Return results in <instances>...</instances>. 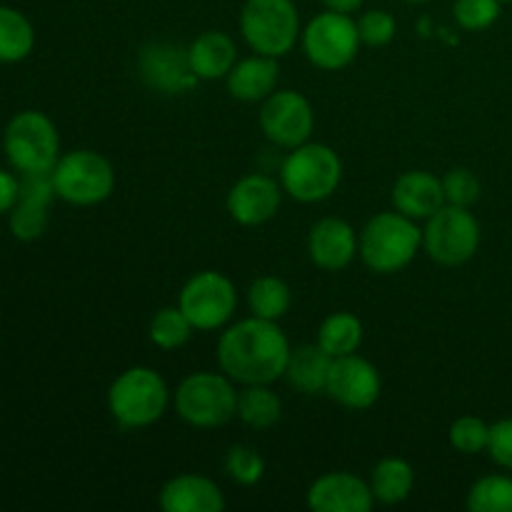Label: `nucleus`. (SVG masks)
Wrapping results in <instances>:
<instances>
[{
    "instance_id": "7ed1b4c3",
    "label": "nucleus",
    "mask_w": 512,
    "mask_h": 512,
    "mask_svg": "<svg viewBox=\"0 0 512 512\" xmlns=\"http://www.w3.org/2000/svg\"><path fill=\"white\" fill-rule=\"evenodd\" d=\"M170 390L163 375L145 365L120 373L108 388V413L123 428H150L165 415Z\"/></svg>"
},
{
    "instance_id": "58836bf2",
    "label": "nucleus",
    "mask_w": 512,
    "mask_h": 512,
    "mask_svg": "<svg viewBox=\"0 0 512 512\" xmlns=\"http://www.w3.org/2000/svg\"><path fill=\"white\" fill-rule=\"evenodd\" d=\"M403 3H430V0H403Z\"/></svg>"
},
{
    "instance_id": "2f4dec72",
    "label": "nucleus",
    "mask_w": 512,
    "mask_h": 512,
    "mask_svg": "<svg viewBox=\"0 0 512 512\" xmlns=\"http://www.w3.org/2000/svg\"><path fill=\"white\" fill-rule=\"evenodd\" d=\"M448 440L458 453L478 455L488 450L490 425L485 420L475 418V415H463V418H458L450 425Z\"/></svg>"
},
{
    "instance_id": "1a4fd4ad",
    "label": "nucleus",
    "mask_w": 512,
    "mask_h": 512,
    "mask_svg": "<svg viewBox=\"0 0 512 512\" xmlns=\"http://www.w3.org/2000/svg\"><path fill=\"white\" fill-rule=\"evenodd\" d=\"M480 248V223L470 208L445 203L425 220L423 250L433 263L458 268L475 258Z\"/></svg>"
},
{
    "instance_id": "f704fd0d",
    "label": "nucleus",
    "mask_w": 512,
    "mask_h": 512,
    "mask_svg": "<svg viewBox=\"0 0 512 512\" xmlns=\"http://www.w3.org/2000/svg\"><path fill=\"white\" fill-rule=\"evenodd\" d=\"M443 190H445V203L460 205V208H470L480 200V180L473 170L468 168H453L450 173H445L443 178Z\"/></svg>"
},
{
    "instance_id": "c9c22d12",
    "label": "nucleus",
    "mask_w": 512,
    "mask_h": 512,
    "mask_svg": "<svg viewBox=\"0 0 512 512\" xmlns=\"http://www.w3.org/2000/svg\"><path fill=\"white\" fill-rule=\"evenodd\" d=\"M488 455L500 468L512 470V418L498 420L495 425H490Z\"/></svg>"
},
{
    "instance_id": "f257e3e1",
    "label": "nucleus",
    "mask_w": 512,
    "mask_h": 512,
    "mask_svg": "<svg viewBox=\"0 0 512 512\" xmlns=\"http://www.w3.org/2000/svg\"><path fill=\"white\" fill-rule=\"evenodd\" d=\"M290 340L275 320H238L223 330L218 340V365L230 380L240 385H273L285 378L290 358Z\"/></svg>"
},
{
    "instance_id": "ea45409f",
    "label": "nucleus",
    "mask_w": 512,
    "mask_h": 512,
    "mask_svg": "<svg viewBox=\"0 0 512 512\" xmlns=\"http://www.w3.org/2000/svg\"><path fill=\"white\" fill-rule=\"evenodd\" d=\"M500 3H512V0H500Z\"/></svg>"
},
{
    "instance_id": "cd10ccee",
    "label": "nucleus",
    "mask_w": 512,
    "mask_h": 512,
    "mask_svg": "<svg viewBox=\"0 0 512 512\" xmlns=\"http://www.w3.org/2000/svg\"><path fill=\"white\" fill-rule=\"evenodd\" d=\"M293 305V293H290L288 283L275 275H263V278H255L248 288V308L250 315L263 320H275L285 318Z\"/></svg>"
},
{
    "instance_id": "6ab92c4d",
    "label": "nucleus",
    "mask_w": 512,
    "mask_h": 512,
    "mask_svg": "<svg viewBox=\"0 0 512 512\" xmlns=\"http://www.w3.org/2000/svg\"><path fill=\"white\" fill-rule=\"evenodd\" d=\"M158 503L165 512H223L225 495L215 480L198 473H183L160 488Z\"/></svg>"
},
{
    "instance_id": "4be33fe9",
    "label": "nucleus",
    "mask_w": 512,
    "mask_h": 512,
    "mask_svg": "<svg viewBox=\"0 0 512 512\" xmlns=\"http://www.w3.org/2000/svg\"><path fill=\"white\" fill-rule=\"evenodd\" d=\"M188 63L198 80L228 78L233 65L238 63L235 40L223 30H205L188 45Z\"/></svg>"
},
{
    "instance_id": "4c0bfd02",
    "label": "nucleus",
    "mask_w": 512,
    "mask_h": 512,
    "mask_svg": "<svg viewBox=\"0 0 512 512\" xmlns=\"http://www.w3.org/2000/svg\"><path fill=\"white\" fill-rule=\"evenodd\" d=\"M325 5V10H335V13H348L353 15L355 10L363 8L365 0H320Z\"/></svg>"
},
{
    "instance_id": "f3484780",
    "label": "nucleus",
    "mask_w": 512,
    "mask_h": 512,
    "mask_svg": "<svg viewBox=\"0 0 512 512\" xmlns=\"http://www.w3.org/2000/svg\"><path fill=\"white\" fill-rule=\"evenodd\" d=\"M308 255L313 265L328 273L345 270L358 255V233L343 218H323L310 228Z\"/></svg>"
},
{
    "instance_id": "6e6552de",
    "label": "nucleus",
    "mask_w": 512,
    "mask_h": 512,
    "mask_svg": "<svg viewBox=\"0 0 512 512\" xmlns=\"http://www.w3.org/2000/svg\"><path fill=\"white\" fill-rule=\"evenodd\" d=\"M55 195L78 208H90L108 200L115 190V170L98 150H70L60 155L53 173Z\"/></svg>"
},
{
    "instance_id": "bb28decb",
    "label": "nucleus",
    "mask_w": 512,
    "mask_h": 512,
    "mask_svg": "<svg viewBox=\"0 0 512 512\" xmlns=\"http://www.w3.org/2000/svg\"><path fill=\"white\" fill-rule=\"evenodd\" d=\"M35 48V28L20 10L0 5V63H20Z\"/></svg>"
},
{
    "instance_id": "20e7f679",
    "label": "nucleus",
    "mask_w": 512,
    "mask_h": 512,
    "mask_svg": "<svg viewBox=\"0 0 512 512\" xmlns=\"http://www.w3.org/2000/svg\"><path fill=\"white\" fill-rule=\"evenodd\" d=\"M343 180V160L330 145L303 143L285 155L280 165V185L298 203H323Z\"/></svg>"
},
{
    "instance_id": "a878e982",
    "label": "nucleus",
    "mask_w": 512,
    "mask_h": 512,
    "mask_svg": "<svg viewBox=\"0 0 512 512\" xmlns=\"http://www.w3.org/2000/svg\"><path fill=\"white\" fill-rule=\"evenodd\" d=\"M283 415V400L270 385H243L238 390V415L248 428L268 430Z\"/></svg>"
},
{
    "instance_id": "5701e85b",
    "label": "nucleus",
    "mask_w": 512,
    "mask_h": 512,
    "mask_svg": "<svg viewBox=\"0 0 512 512\" xmlns=\"http://www.w3.org/2000/svg\"><path fill=\"white\" fill-rule=\"evenodd\" d=\"M330 365H333V358L318 343L298 345V348L290 350L285 380L290 383V388L303 395L325 393Z\"/></svg>"
},
{
    "instance_id": "a211bd4d",
    "label": "nucleus",
    "mask_w": 512,
    "mask_h": 512,
    "mask_svg": "<svg viewBox=\"0 0 512 512\" xmlns=\"http://www.w3.org/2000/svg\"><path fill=\"white\" fill-rule=\"evenodd\" d=\"M140 73L145 83L158 93L175 95L193 85L195 73L188 63V48H178L170 43H153L140 50Z\"/></svg>"
},
{
    "instance_id": "9d476101",
    "label": "nucleus",
    "mask_w": 512,
    "mask_h": 512,
    "mask_svg": "<svg viewBox=\"0 0 512 512\" xmlns=\"http://www.w3.org/2000/svg\"><path fill=\"white\" fill-rule=\"evenodd\" d=\"M178 308L188 315L195 330L210 333V330L225 328L233 320L238 310V290L228 275L218 270H203L183 285L178 295Z\"/></svg>"
},
{
    "instance_id": "72a5a7b5",
    "label": "nucleus",
    "mask_w": 512,
    "mask_h": 512,
    "mask_svg": "<svg viewBox=\"0 0 512 512\" xmlns=\"http://www.w3.org/2000/svg\"><path fill=\"white\" fill-rule=\"evenodd\" d=\"M358 33L360 43L370 45V48H383V45L393 43L395 33H398V20L388 10H365L358 18Z\"/></svg>"
},
{
    "instance_id": "aec40b11",
    "label": "nucleus",
    "mask_w": 512,
    "mask_h": 512,
    "mask_svg": "<svg viewBox=\"0 0 512 512\" xmlns=\"http://www.w3.org/2000/svg\"><path fill=\"white\" fill-rule=\"evenodd\" d=\"M445 205L443 178L428 170H408L393 185V208L413 220H428Z\"/></svg>"
},
{
    "instance_id": "b1692460",
    "label": "nucleus",
    "mask_w": 512,
    "mask_h": 512,
    "mask_svg": "<svg viewBox=\"0 0 512 512\" xmlns=\"http://www.w3.org/2000/svg\"><path fill=\"white\" fill-rule=\"evenodd\" d=\"M415 470L403 458H383L370 473V490L375 503L400 505L413 495Z\"/></svg>"
},
{
    "instance_id": "423d86ee",
    "label": "nucleus",
    "mask_w": 512,
    "mask_h": 512,
    "mask_svg": "<svg viewBox=\"0 0 512 512\" xmlns=\"http://www.w3.org/2000/svg\"><path fill=\"white\" fill-rule=\"evenodd\" d=\"M173 403L175 413L193 428H223L238 415V390L235 380H230L223 370L220 373L200 370L178 385Z\"/></svg>"
},
{
    "instance_id": "39448f33",
    "label": "nucleus",
    "mask_w": 512,
    "mask_h": 512,
    "mask_svg": "<svg viewBox=\"0 0 512 512\" xmlns=\"http://www.w3.org/2000/svg\"><path fill=\"white\" fill-rule=\"evenodd\" d=\"M3 150L8 163L23 175L53 173L60 160V135L40 110H23L5 125Z\"/></svg>"
},
{
    "instance_id": "dca6fc26",
    "label": "nucleus",
    "mask_w": 512,
    "mask_h": 512,
    "mask_svg": "<svg viewBox=\"0 0 512 512\" xmlns=\"http://www.w3.org/2000/svg\"><path fill=\"white\" fill-rule=\"evenodd\" d=\"M373 505L370 483L345 470L320 475L308 488V508L313 512H370Z\"/></svg>"
},
{
    "instance_id": "0eeeda50",
    "label": "nucleus",
    "mask_w": 512,
    "mask_h": 512,
    "mask_svg": "<svg viewBox=\"0 0 512 512\" xmlns=\"http://www.w3.org/2000/svg\"><path fill=\"white\" fill-rule=\"evenodd\" d=\"M240 33L253 53L283 58L303 35L298 5L293 0H245Z\"/></svg>"
},
{
    "instance_id": "e433bc0d",
    "label": "nucleus",
    "mask_w": 512,
    "mask_h": 512,
    "mask_svg": "<svg viewBox=\"0 0 512 512\" xmlns=\"http://www.w3.org/2000/svg\"><path fill=\"white\" fill-rule=\"evenodd\" d=\"M18 195H20V180L15 178L13 173L0 168V215L13 210V205L18 203Z\"/></svg>"
},
{
    "instance_id": "9b49d317",
    "label": "nucleus",
    "mask_w": 512,
    "mask_h": 512,
    "mask_svg": "<svg viewBox=\"0 0 512 512\" xmlns=\"http://www.w3.org/2000/svg\"><path fill=\"white\" fill-rule=\"evenodd\" d=\"M305 55L320 70H343L355 60L360 48L358 20L348 13H318L300 35Z\"/></svg>"
},
{
    "instance_id": "2eb2a0df",
    "label": "nucleus",
    "mask_w": 512,
    "mask_h": 512,
    "mask_svg": "<svg viewBox=\"0 0 512 512\" xmlns=\"http://www.w3.org/2000/svg\"><path fill=\"white\" fill-rule=\"evenodd\" d=\"M55 195L50 173L45 175H23L20 180L18 203L8 213L10 233L20 243H33L48 228V208Z\"/></svg>"
},
{
    "instance_id": "ddd939ff",
    "label": "nucleus",
    "mask_w": 512,
    "mask_h": 512,
    "mask_svg": "<svg viewBox=\"0 0 512 512\" xmlns=\"http://www.w3.org/2000/svg\"><path fill=\"white\" fill-rule=\"evenodd\" d=\"M383 378L370 360L360 358L358 353L333 358L328 373L325 395L348 410H368L378 403Z\"/></svg>"
},
{
    "instance_id": "4468645a",
    "label": "nucleus",
    "mask_w": 512,
    "mask_h": 512,
    "mask_svg": "<svg viewBox=\"0 0 512 512\" xmlns=\"http://www.w3.org/2000/svg\"><path fill=\"white\" fill-rule=\"evenodd\" d=\"M283 193V185L270 175L250 173L230 188L225 205H228V213L235 223L255 228V225L268 223L278 215Z\"/></svg>"
},
{
    "instance_id": "7c9ffc66",
    "label": "nucleus",
    "mask_w": 512,
    "mask_h": 512,
    "mask_svg": "<svg viewBox=\"0 0 512 512\" xmlns=\"http://www.w3.org/2000/svg\"><path fill=\"white\" fill-rule=\"evenodd\" d=\"M225 473L233 483L250 488V485H258L263 480L265 460L250 445H233L225 455Z\"/></svg>"
},
{
    "instance_id": "393cba45",
    "label": "nucleus",
    "mask_w": 512,
    "mask_h": 512,
    "mask_svg": "<svg viewBox=\"0 0 512 512\" xmlns=\"http://www.w3.org/2000/svg\"><path fill=\"white\" fill-rule=\"evenodd\" d=\"M315 343L330 355V358H343V355L358 353L363 345V323L358 315L340 310V313H330L328 318L320 323L318 340Z\"/></svg>"
},
{
    "instance_id": "473e14b6",
    "label": "nucleus",
    "mask_w": 512,
    "mask_h": 512,
    "mask_svg": "<svg viewBox=\"0 0 512 512\" xmlns=\"http://www.w3.org/2000/svg\"><path fill=\"white\" fill-rule=\"evenodd\" d=\"M500 13H503L500 0H455L453 5L455 23L470 33L488 30L490 25L498 23Z\"/></svg>"
},
{
    "instance_id": "f8f14e48",
    "label": "nucleus",
    "mask_w": 512,
    "mask_h": 512,
    "mask_svg": "<svg viewBox=\"0 0 512 512\" xmlns=\"http://www.w3.org/2000/svg\"><path fill=\"white\" fill-rule=\"evenodd\" d=\"M260 130L273 145L293 150L308 143L315 128V113L310 100L298 90H275L263 100L258 113Z\"/></svg>"
},
{
    "instance_id": "c756f323",
    "label": "nucleus",
    "mask_w": 512,
    "mask_h": 512,
    "mask_svg": "<svg viewBox=\"0 0 512 512\" xmlns=\"http://www.w3.org/2000/svg\"><path fill=\"white\" fill-rule=\"evenodd\" d=\"M465 505L470 512H512V478L485 475L473 483Z\"/></svg>"
},
{
    "instance_id": "c85d7f7f",
    "label": "nucleus",
    "mask_w": 512,
    "mask_h": 512,
    "mask_svg": "<svg viewBox=\"0 0 512 512\" xmlns=\"http://www.w3.org/2000/svg\"><path fill=\"white\" fill-rule=\"evenodd\" d=\"M193 323L188 320V315L178 308V305H168V308H160L158 313L150 318L148 338L155 348L160 350H178L193 335Z\"/></svg>"
},
{
    "instance_id": "412c9836",
    "label": "nucleus",
    "mask_w": 512,
    "mask_h": 512,
    "mask_svg": "<svg viewBox=\"0 0 512 512\" xmlns=\"http://www.w3.org/2000/svg\"><path fill=\"white\" fill-rule=\"evenodd\" d=\"M278 80V58L255 53L250 58L238 60L233 65V70L228 73V78H225V83H228V93L235 100H243V103H263L268 95L275 93Z\"/></svg>"
},
{
    "instance_id": "f03ea898",
    "label": "nucleus",
    "mask_w": 512,
    "mask_h": 512,
    "mask_svg": "<svg viewBox=\"0 0 512 512\" xmlns=\"http://www.w3.org/2000/svg\"><path fill=\"white\" fill-rule=\"evenodd\" d=\"M420 248H423V228H418V220L398 210L373 215L358 235L360 260L365 268L378 275H393L408 268Z\"/></svg>"
}]
</instances>
